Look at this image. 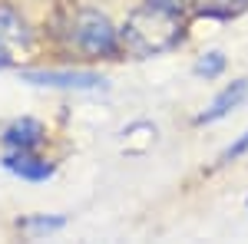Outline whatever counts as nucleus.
<instances>
[{
  "label": "nucleus",
  "instance_id": "423d86ee",
  "mask_svg": "<svg viewBox=\"0 0 248 244\" xmlns=\"http://www.w3.org/2000/svg\"><path fill=\"white\" fill-rule=\"evenodd\" d=\"M20 46H27L23 20H20L14 10L0 7V66H7V63H10V53L20 50Z\"/></svg>",
  "mask_w": 248,
  "mask_h": 244
},
{
  "label": "nucleus",
  "instance_id": "0eeeda50",
  "mask_svg": "<svg viewBox=\"0 0 248 244\" xmlns=\"http://www.w3.org/2000/svg\"><path fill=\"white\" fill-rule=\"evenodd\" d=\"M43 139H46V129H43V122L30 119V115H23V119L10 122V126L3 129V142H7L10 149H37Z\"/></svg>",
  "mask_w": 248,
  "mask_h": 244
},
{
  "label": "nucleus",
  "instance_id": "f03ea898",
  "mask_svg": "<svg viewBox=\"0 0 248 244\" xmlns=\"http://www.w3.org/2000/svg\"><path fill=\"white\" fill-rule=\"evenodd\" d=\"M70 43L86 57H116L123 50L119 43V30H116L106 14H99L93 7H79L73 20H70Z\"/></svg>",
  "mask_w": 248,
  "mask_h": 244
},
{
  "label": "nucleus",
  "instance_id": "39448f33",
  "mask_svg": "<svg viewBox=\"0 0 248 244\" xmlns=\"http://www.w3.org/2000/svg\"><path fill=\"white\" fill-rule=\"evenodd\" d=\"M245 99H248V76H245V79H235V83H229V86H225V89H222V93H218V96L209 102V109H205V113L195 115V122H199V126L218 122V119H225L232 109H238Z\"/></svg>",
  "mask_w": 248,
  "mask_h": 244
},
{
  "label": "nucleus",
  "instance_id": "6e6552de",
  "mask_svg": "<svg viewBox=\"0 0 248 244\" xmlns=\"http://www.w3.org/2000/svg\"><path fill=\"white\" fill-rule=\"evenodd\" d=\"M195 14H205V17H238L248 10V0H186Z\"/></svg>",
  "mask_w": 248,
  "mask_h": 244
},
{
  "label": "nucleus",
  "instance_id": "9b49d317",
  "mask_svg": "<svg viewBox=\"0 0 248 244\" xmlns=\"http://www.w3.org/2000/svg\"><path fill=\"white\" fill-rule=\"evenodd\" d=\"M245 152H248V132H245V135H238V139L232 142L229 149H225V155H222V158L229 162V158H238V155H245Z\"/></svg>",
  "mask_w": 248,
  "mask_h": 244
},
{
  "label": "nucleus",
  "instance_id": "f257e3e1",
  "mask_svg": "<svg viewBox=\"0 0 248 244\" xmlns=\"http://www.w3.org/2000/svg\"><path fill=\"white\" fill-rule=\"evenodd\" d=\"M182 30H186V20L179 7L142 0L119 27V43L133 57H155V53L172 50L182 40Z\"/></svg>",
  "mask_w": 248,
  "mask_h": 244
},
{
  "label": "nucleus",
  "instance_id": "9d476101",
  "mask_svg": "<svg viewBox=\"0 0 248 244\" xmlns=\"http://www.w3.org/2000/svg\"><path fill=\"white\" fill-rule=\"evenodd\" d=\"M66 225V218H30L27 221V228L30 231H57V228Z\"/></svg>",
  "mask_w": 248,
  "mask_h": 244
},
{
  "label": "nucleus",
  "instance_id": "7ed1b4c3",
  "mask_svg": "<svg viewBox=\"0 0 248 244\" xmlns=\"http://www.w3.org/2000/svg\"><path fill=\"white\" fill-rule=\"evenodd\" d=\"M23 83L33 86H53V89H96L103 86V76L86 73V70H23Z\"/></svg>",
  "mask_w": 248,
  "mask_h": 244
},
{
  "label": "nucleus",
  "instance_id": "20e7f679",
  "mask_svg": "<svg viewBox=\"0 0 248 244\" xmlns=\"http://www.w3.org/2000/svg\"><path fill=\"white\" fill-rule=\"evenodd\" d=\"M3 169L14 172L17 178H27V182H46L53 175V162L33 155V149H10L3 155Z\"/></svg>",
  "mask_w": 248,
  "mask_h": 244
},
{
  "label": "nucleus",
  "instance_id": "1a4fd4ad",
  "mask_svg": "<svg viewBox=\"0 0 248 244\" xmlns=\"http://www.w3.org/2000/svg\"><path fill=\"white\" fill-rule=\"evenodd\" d=\"M225 70V57L218 53V50H212V53H202L199 63H195V73L205 76V79H215V76Z\"/></svg>",
  "mask_w": 248,
  "mask_h": 244
}]
</instances>
